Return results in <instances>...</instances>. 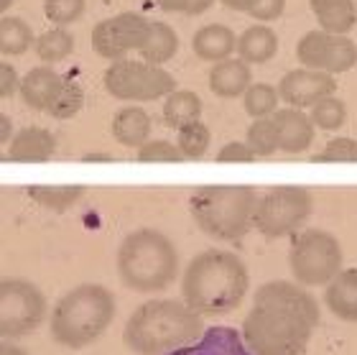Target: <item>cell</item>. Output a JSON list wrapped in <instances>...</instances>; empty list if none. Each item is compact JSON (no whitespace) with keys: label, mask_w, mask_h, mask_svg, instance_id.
<instances>
[{"label":"cell","mask_w":357,"mask_h":355,"mask_svg":"<svg viewBox=\"0 0 357 355\" xmlns=\"http://www.w3.org/2000/svg\"><path fill=\"white\" fill-rule=\"evenodd\" d=\"M319 317V302L306 287L275 279L253 294L243 340L253 355H304Z\"/></svg>","instance_id":"cell-1"},{"label":"cell","mask_w":357,"mask_h":355,"mask_svg":"<svg viewBox=\"0 0 357 355\" xmlns=\"http://www.w3.org/2000/svg\"><path fill=\"white\" fill-rule=\"evenodd\" d=\"M250 289V274L240 256L220 248L197 253L181 274V299L202 317L238 310Z\"/></svg>","instance_id":"cell-2"},{"label":"cell","mask_w":357,"mask_h":355,"mask_svg":"<svg viewBox=\"0 0 357 355\" xmlns=\"http://www.w3.org/2000/svg\"><path fill=\"white\" fill-rule=\"evenodd\" d=\"M204 335L202 314L181 299H151L128 317L123 342L135 355H169Z\"/></svg>","instance_id":"cell-3"},{"label":"cell","mask_w":357,"mask_h":355,"mask_svg":"<svg viewBox=\"0 0 357 355\" xmlns=\"http://www.w3.org/2000/svg\"><path fill=\"white\" fill-rule=\"evenodd\" d=\"M118 312L115 294L102 284H79L54 304L49 330L61 348H89L107 333Z\"/></svg>","instance_id":"cell-4"},{"label":"cell","mask_w":357,"mask_h":355,"mask_svg":"<svg viewBox=\"0 0 357 355\" xmlns=\"http://www.w3.org/2000/svg\"><path fill=\"white\" fill-rule=\"evenodd\" d=\"M115 263L123 287L138 294H153L176 282L178 251L161 230L138 228L120 240Z\"/></svg>","instance_id":"cell-5"},{"label":"cell","mask_w":357,"mask_h":355,"mask_svg":"<svg viewBox=\"0 0 357 355\" xmlns=\"http://www.w3.org/2000/svg\"><path fill=\"white\" fill-rule=\"evenodd\" d=\"M258 189L245 184L199 187L189 200L194 222L204 236L217 240H240L255 228Z\"/></svg>","instance_id":"cell-6"},{"label":"cell","mask_w":357,"mask_h":355,"mask_svg":"<svg viewBox=\"0 0 357 355\" xmlns=\"http://www.w3.org/2000/svg\"><path fill=\"white\" fill-rule=\"evenodd\" d=\"M342 245L332 233L319 228L296 233L289 251L291 276L301 287H327L342 271Z\"/></svg>","instance_id":"cell-7"},{"label":"cell","mask_w":357,"mask_h":355,"mask_svg":"<svg viewBox=\"0 0 357 355\" xmlns=\"http://www.w3.org/2000/svg\"><path fill=\"white\" fill-rule=\"evenodd\" d=\"M102 85L115 100L123 103H151L169 97L176 89V80L164 67L138 59H118L105 69Z\"/></svg>","instance_id":"cell-8"},{"label":"cell","mask_w":357,"mask_h":355,"mask_svg":"<svg viewBox=\"0 0 357 355\" xmlns=\"http://www.w3.org/2000/svg\"><path fill=\"white\" fill-rule=\"evenodd\" d=\"M314 212V197L304 187H273L258 200L255 230L266 238L294 236Z\"/></svg>","instance_id":"cell-9"},{"label":"cell","mask_w":357,"mask_h":355,"mask_svg":"<svg viewBox=\"0 0 357 355\" xmlns=\"http://www.w3.org/2000/svg\"><path fill=\"white\" fill-rule=\"evenodd\" d=\"M46 319L44 291L29 279L6 276L0 282V333L3 338H23L36 333Z\"/></svg>","instance_id":"cell-10"},{"label":"cell","mask_w":357,"mask_h":355,"mask_svg":"<svg viewBox=\"0 0 357 355\" xmlns=\"http://www.w3.org/2000/svg\"><path fill=\"white\" fill-rule=\"evenodd\" d=\"M151 34V21L138 13H120L105 18L92 29V49L110 61L123 59L128 52H141Z\"/></svg>","instance_id":"cell-11"},{"label":"cell","mask_w":357,"mask_h":355,"mask_svg":"<svg viewBox=\"0 0 357 355\" xmlns=\"http://www.w3.org/2000/svg\"><path fill=\"white\" fill-rule=\"evenodd\" d=\"M337 80L335 74L319 72V69H291L281 77L278 85V95L289 108H314V105L324 100V97L335 95Z\"/></svg>","instance_id":"cell-12"},{"label":"cell","mask_w":357,"mask_h":355,"mask_svg":"<svg viewBox=\"0 0 357 355\" xmlns=\"http://www.w3.org/2000/svg\"><path fill=\"white\" fill-rule=\"evenodd\" d=\"M275 131H278V151L283 154H304L314 143V123L298 108H281L275 110Z\"/></svg>","instance_id":"cell-13"},{"label":"cell","mask_w":357,"mask_h":355,"mask_svg":"<svg viewBox=\"0 0 357 355\" xmlns=\"http://www.w3.org/2000/svg\"><path fill=\"white\" fill-rule=\"evenodd\" d=\"M64 80L56 69H52L49 64H41V67H33L26 72L21 82V100L29 105L31 110H46L54 105L56 95L64 87Z\"/></svg>","instance_id":"cell-14"},{"label":"cell","mask_w":357,"mask_h":355,"mask_svg":"<svg viewBox=\"0 0 357 355\" xmlns=\"http://www.w3.org/2000/svg\"><path fill=\"white\" fill-rule=\"evenodd\" d=\"M56 151V138L52 131L38 126H29L13 136V141L8 143L6 159L15 164H41L49 161Z\"/></svg>","instance_id":"cell-15"},{"label":"cell","mask_w":357,"mask_h":355,"mask_svg":"<svg viewBox=\"0 0 357 355\" xmlns=\"http://www.w3.org/2000/svg\"><path fill=\"white\" fill-rule=\"evenodd\" d=\"M192 49L202 61H225L238 52V34L225 23L202 26L192 38Z\"/></svg>","instance_id":"cell-16"},{"label":"cell","mask_w":357,"mask_h":355,"mask_svg":"<svg viewBox=\"0 0 357 355\" xmlns=\"http://www.w3.org/2000/svg\"><path fill=\"white\" fill-rule=\"evenodd\" d=\"M250 85H253V72H250V64L243 59L217 61L209 69V89L222 100L243 97Z\"/></svg>","instance_id":"cell-17"},{"label":"cell","mask_w":357,"mask_h":355,"mask_svg":"<svg viewBox=\"0 0 357 355\" xmlns=\"http://www.w3.org/2000/svg\"><path fill=\"white\" fill-rule=\"evenodd\" d=\"M169 355H253L243 340V333L232 327H209L199 340Z\"/></svg>","instance_id":"cell-18"},{"label":"cell","mask_w":357,"mask_h":355,"mask_svg":"<svg viewBox=\"0 0 357 355\" xmlns=\"http://www.w3.org/2000/svg\"><path fill=\"white\" fill-rule=\"evenodd\" d=\"M327 310L342 322H357V268H347L324 287Z\"/></svg>","instance_id":"cell-19"},{"label":"cell","mask_w":357,"mask_h":355,"mask_svg":"<svg viewBox=\"0 0 357 355\" xmlns=\"http://www.w3.org/2000/svg\"><path fill=\"white\" fill-rule=\"evenodd\" d=\"M112 138L123 148H141L149 143L151 138V118L149 113L138 108V105H128L120 108L112 115Z\"/></svg>","instance_id":"cell-20"},{"label":"cell","mask_w":357,"mask_h":355,"mask_svg":"<svg viewBox=\"0 0 357 355\" xmlns=\"http://www.w3.org/2000/svg\"><path fill=\"white\" fill-rule=\"evenodd\" d=\"M275 52H278V36L266 23L248 26L238 36V59L248 61L250 67L271 61L275 57Z\"/></svg>","instance_id":"cell-21"},{"label":"cell","mask_w":357,"mask_h":355,"mask_svg":"<svg viewBox=\"0 0 357 355\" xmlns=\"http://www.w3.org/2000/svg\"><path fill=\"white\" fill-rule=\"evenodd\" d=\"M312 13L321 31H327L332 36H344L357 23V3L355 0H312Z\"/></svg>","instance_id":"cell-22"},{"label":"cell","mask_w":357,"mask_h":355,"mask_svg":"<svg viewBox=\"0 0 357 355\" xmlns=\"http://www.w3.org/2000/svg\"><path fill=\"white\" fill-rule=\"evenodd\" d=\"M178 52V36L176 31L164 21H151V34L146 38V44L138 54L143 57V61H149V64H166V61H172Z\"/></svg>","instance_id":"cell-23"},{"label":"cell","mask_w":357,"mask_h":355,"mask_svg":"<svg viewBox=\"0 0 357 355\" xmlns=\"http://www.w3.org/2000/svg\"><path fill=\"white\" fill-rule=\"evenodd\" d=\"M164 123L169 128H184L194 120H199V113H202V100L197 92L192 89H174L172 95L164 97Z\"/></svg>","instance_id":"cell-24"},{"label":"cell","mask_w":357,"mask_h":355,"mask_svg":"<svg viewBox=\"0 0 357 355\" xmlns=\"http://www.w3.org/2000/svg\"><path fill=\"white\" fill-rule=\"evenodd\" d=\"M31 46H36L33 29L23 18L15 15H3L0 21V54L3 57H18V54L29 52Z\"/></svg>","instance_id":"cell-25"},{"label":"cell","mask_w":357,"mask_h":355,"mask_svg":"<svg viewBox=\"0 0 357 355\" xmlns=\"http://www.w3.org/2000/svg\"><path fill=\"white\" fill-rule=\"evenodd\" d=\"M36 57L44 64H56L64 61L69 54L75 52V36L67 29H49L41 36H36Z\"/></svg>","instance_id":"cell-26"},{"label":"cell","mask_w":357,"mask_h":355,"mask_svg":"<svg viewBox=\"0 0 357 355\" xmlns=\"http://www.w3.org/2000/svg\"><path fill=\"white\" fill-rule=\"evenodd\" d=\"M82 187H31L29 194L31 200L41 205V208L52 210V212H67L69 208H75L79 197H82Z\"/></svg>","instance_id":"cell-27"},{"label":"cell","mask_w":357,"mask_h":355,"mask_svg":"<svg viewBox=\"0 0 357 355\" xmlns=\"http://www.w3.org/2000/svg\"><path fill=\"white\" fill-rule=\"evenodd\" d=\"M278 100H281L278 87L268 85V82H253V85L248 87L245 95H243V108H245L248 115L255 120L268 118V115H275Z\"/></svg>","instance_id":"cell-28"},{"label":"cell","mask_w":357,"mask_h":355,"mask_svg":"<svg viewBox=\"0 0 357 355\" xmlns=\"http://www.w3.org/2000/svg\"><path fill=\"white\" fill-rule=\"evenodd\" d=\"M329 36L327 31H309L298 38L296 44V59L301 61V67L306 69H319L324 72L327 64V49H329Z\"/></svg>","instance_id":"cell-29"},{"label":"cell","mask_w":357,"mask_h":355,"mask_svg":"<svg viewBox=\"0 0 357 355\" xmlns=\"http://www.w3.org/2000/svg\"><path fill=\"white\" fill-rule=\"evenodd\" d=\"M245 143L253 148L255 156L268 159L278 151V131H275V120L273 118H258L250 123L245 136Z\"/></svg>","instance_id":"cell-30"},{"label":"cell","mask_w":357,"mask_h":355,"mask_svg":"<svg viewBox=\"0 0 357 355\" xmlns=\"http://www.w3.org/2000/svg\"><path fill=\"white\" fill-rule=\"evenodd\" d=\"M209 143H212V133L202 120H194L189 126L178 128L176 146L181 148L184 159H202L209 151Z\"/></svg>","instance_id":"cell-31"},{"label":"cell","mask_w":357,"mask_h":355,"mask_svg":"<svg viewBox=\"0 0 357 355\" xmlns=\"http://www.w3.org/2000/svg\"><path fill=\"white\" fill-rule=\"evenodd\" d=\"M355 64H357V44L355 41H352L350 36H329L324 72L342 74V72H350Z\"/></svg>","instance_id":"cell-32"},{"label":"cell","mask_w":357,"mask_h":355,"mask_svg":"<svg viewBox=\"0 0 357 355\" xmlns=\"http://www.w3.org/2000/svg\"><path fill=\"white\" fill-rule=\"evenodd\" d=\"M309 118H312L314 128H319V131H340L347 120V105L340 97L329 95L314 105Z\"/></svg>","instance_id":"cell-33"},{"label":"cell","mask_w":357,"mask_h":355,"mask_svg":"<svg viewBox=\"0 0 357 355\" xmlns=\"http://www.w3.org/2000/svg\"><path fill=\"white\" fill-rule=\"evenodd\" d=\"M82 105H84V89L79 87L75 80H64V87H61V92L56 95V100H54V105L49 108V113H52L56 120H69L82 110Z\"/></svg>","instance_id":"cell-34"},{"label":"cell","mask_w":357,"mask_h":355,"mask_svg":"<svg viewBox=\"0 0 357 355\" xmlns=\"http://www.w3.org/2000/svg\"><path fill=\"white\" fill-rule=\"evenodd\" d=\"M87 0H44V15L56 26L67 29L69 23H77L84 15Z\"/></svg>","instance_id":"cell-35"},{"label":"cell","mask_w":357,"mask_h":355,"mask_svg":"<svg viewBox=\"0 0 357 355\" xmlns=\"http://www.w3.org/2000/svg\"><path fill=\"white\" fill-rule=\"evenodd\" d=\"M317 164H357V141L350 136H337L332 141H327V146L321 148L319 154L314 156Z\"/></svg>","instance_id":"cell-36"},{"label":"cell","mask_w":357,"mask_h":355,"mask_svg":"<svg viewBox=\"0 0 357 355\" xmlns=\"http://www.w3.org/2000/svg\"><path fill=\"white\" fill-rule=\"evenodd\" d=\"M138 161L143 164H166V161H184V154H181V148L176 146V143H169V141H161V138H156V141H149L146 146L138 148Z\"/></svg>","instance_id":"cell-37"},{"label":"cell","mask_w":357,"mask_h":355,"mask_svg":"<svg viewBox=\"0 0 357 355\" xmlns=\"http://www.w3.org/2000/svg\"><path fill=\"white\" fill-rule=\"evenodd\" d=\"M158 8L166 13H181V15H202L204 10L215 6L217 0H156Z\"/></svg>","instance_id":"cell-38"},{"label":"cell","mask_w":357,"mask_h":355,"mask_svg":"<svg viewBox=\"0 0 357 355\" xmlns=\"http://www.w3.org/2000/svg\"><path fill=\"white\" fill-rule=\"evenodd\" d=\"M217 161L220 164H230V161L248 164V161H255V154L245 141H230L217 151Z\"/></svg>","instance_id":"cell-39"},{"label":"cell","mask_w":357,"mask_h":355,"mask_svg":"<svg viewBox=\"0 0 357 355\" xmlns=\"http://www.w3.org/2000/svg\"><path fill=\"white\" fill-rule=\"evenodd\" d=\"M286 10V0H261L255 10L250 13V18H255L258 23H268V21H278Z\"/></svg>","instance_id":"cell-40"},{"label":"cell","mask_w":357,"mask_h":355,"mask_svg":"<svg viewBox=\"0 0 357 355\" xmlns=\"http://www.w3.org/2000/svg\"><path fill=\"white\" fill-rule=\"evenodd\" d=\"M21 82L13 64H0V97H13L15 92H21Z\"/></svg>","instance_id":"cell-41"},{"label":"cell","mask_w":357,"mask_h":355,"mask_svg":"<svg viewBox=\"0 0 357 355\" xmlns=\"http://www.w3.org/2000/svg\"><path fill=\"white\" fill-rule=\"evenodd\" d=\"M225 8H230V10H238V13H253L255 6L261 3V0H220Z\"/></svg>","instance_id":"cell-42"},{"label":"cell","mask_w":357,"mask_h":355,"mask_svg":"<svg viewBox=\"0 0 357 355\" xmlns=\"http://www.w3.org/2000/svg\"><path fill=\"white\" fill-rule=\"evenodd\" d=\"M0 138H3V146L13 141V123H10V118H8L6 113L0 115Z\"/></svg>","instance_id":"cell-43"},{"label":"cell","mask_w":357,"mask_h":355,"mask_svg":"<svg viewBox=\"0 0 357 355\" xmlns=\"http://www.w3.org/2000/svg\"><path fill=\"white\" fill-rule=\"evenodd\" d=\"M0 355H29V353H26V350H21L18 345H13V342H3Z\"/></svg>","instance_id":"cell-44"},{"label":"cell","mask_w":357,"mask_h":355,"mask_svg":"<svg viewBox=\"0 0 357 355\" xmlns=\"http://www.w3.org/2000/svg\"><path fill=\"white\" fill-rule=\"evenodd\" d=\"M82 161H112L110 154H84Z\"/></svg>","instance_id":"cell-45"},{"label":"cell","mask_w":357,"mask_h":355,"mask_svg":"<svg viewBox=\"0 0 357 355\" xmlns=\"http://www.w3.org/2000/svg\"><path fill=\"white\" fill-rule=\"evenodd\" d=\"M10 6H13V0H0V13L6 15V10H8Z\"/></svg>","instance_id":"cell-46"}]
</instances>
